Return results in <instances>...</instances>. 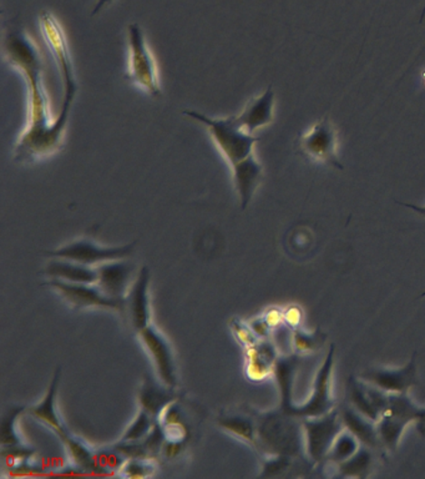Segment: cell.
Returning <instances> with one entry per match:
<instances>
[{
    "mask_svg": "<svg viewBox=\"0 0 425 479\" xmlns=\"http://www.w3.org/2000/svg\"><path fill=\"white\" fill-rule=\"evenodd\" d=\"M9 64L21 72L29 90V120L14 148L18 162H33L51 156L64 144L69 112L53 118L43 83V63L38 46L24 32L9 33L5 39Z\"/></svg>",
    "mask_w": 425,
    "mask_h": 479,
    "instance_id": "obj_1",
    "label": "cell"
},
{
    "mask_svg": "<svg viewBox=\"0 0 425 479\" xmlns=\"http://www.w3.org/2000/svg\"><path fill=\"white\" fill-rule=\"evenodd\" d=\"M258 449L270 455H288L308 459L305 455L302 419L282 409L261 415L257 419Z\"/></svg>",
    "mask_w": 425,
    "mask_h": 479,
    "instance_id": "obj_2",
    "label": "cell"
},
{
    "mask_svg": "<svg viewBox=\"0 0 425 479\" xmlns=\"http://www.w3.org/2000/svg\"><path fill=\"white\" fill-rule=\"evenodd\" d=\"M184 115L201 122L208 132L221 154L227 160L228 164L234 165L242 160L255 154V145L257 144V136L250 134L238 125L236 116L225 119L210 118V116L195 112L184 110Z\"/></svg>",
    "mask_w": 425,
    "mask_h": 479,
    "instance_id": "obj_3",
    "label": "cell"
},
{
    "mask_svg": "<svg viewBox=\"0 0 425 479\" xmlns=\"http://www.w3.org/2000/svg\"><path fill=\"white\" fill-rule=\"evenodd\" d=\"M129 68L125 79L144 89L152 98H160L161 86L158 64L151 49L146 43L144 33L139 24L132 23L128 28Z\"/></svg>",
    "mask_w": 425,
    "mask_h": 479,
    "instance_id": "obj_4",
    "label": "cell"
},
{
    "mask_svg": "<svg viewBox=\"0 0 425 479\" xmlns=\"http://www.w3.org/2000/svg\"><path fill=\"white\" fill-rule=\"evenodd\" d=\"M305 455L312 465H317L325 461L330 454L335 438L344 429L340 409H333L330 414L321 417L304 418Z\"/></svg>",
    "mask_w": 425,
    "mask_h": 479,
    "instance_id": "obj_5",
    "label": "cell"
},
{
    "mask_svg": "<svg viewBox=\"0 0 425 479\" xmlns=\"http://www.w3.org/2000/svg\"><path fill=\"white\" fill-rule=\"evenodd\" d=\"M418 412L420 407L411 402L410 395L390 394L387 409L377 424L383 448L397 451L405 427L417 421Z\"/></svg>",
    "mask_w": 425,
    "mask_h": 479,
    "instance_id": "obj_6",
    "label": "cell"
},
{
    "mask_svg": "<svg viewBox=\"0 0 425 479\" xmlns=\"http://www.w3.org/2000/svg\"><path fill=\"white\" fill-rule=\"evenodd\" d=\"M42 32L44 35L46 45L51 50L53 58L55 59L64 88V99L75 100L78 93V82L74 72V65L69 50L68 42L62 25L52 13L44 12L41 19Z\"/></svg>",
    "mask_w": 425,
    "mask_h": 479,
    "instance_id": "obj_7",
    "label": "cell"
},
{
    "mask_svg": "<svg viewBox=\"0 0 425 479\" xmlns=\"http://www.w3.org/2000/svg\"><path fill=\"white\" fill-rule=\"evenodd\" d=\"M333 365L334 345H331L327 357H325L324 364L321 365L317 375H315L314 388H312L310 397H308L304 404L292 405L285 411V414L304 419L321 417V415L330 414L331 411H333L335 401L331 395V378L332 372H333Z\"/></svg>",
    "mask_w": 425,
    "mask_h": 479,
    "instance_id": "obj_8",
    "label": "cell"
},
{
    "mask_svg": "<svg viewBox=\"0 0 425 479\" xmlns=\"http://www.w3.org/2000/svg\"><path fill=\"white\" fill-rule=\"evenodd\" d=\"M298 148L305 158L315 162L344 169L337 156V132L327 118L318 120L314 128L301 136Z\"/></svg>",
    "mask_w": 425,
    "mask_h": 479,
    "instance_id": "obj_9",
    "label": "cell"
},
{
    "mask_svg": "<svg viewBox=\"0 0 425 479\" xmlns=\"http://www.w3.org/2000/svg\"><path fill=\"white\" fill-rule=\"evenodd\" d=\"M134 246L135 242H132L125 246L108 248V246L95 244L92 240H78L54 251H48L46 255L53 259H69V261L79 262V264L92 266L126 259L134 251Z\"/></svg>",
    "mask_w": 425,
    "mask_h": 479,
    "instance_id": "obj_10",
    "label": "cell"
},
{
    "mask_svg": "<svg viewBox=\"0 0 425 479\" xmlns=\"http://www.w3.org/2000/svg\"><path fill=\"white\" fill-rule=\"evenodd\" d=\"M49 286L56 289L75 308H102L115 309L119 312L128 308L126 299L109 298L96 284H72V282L52 279Z\"/></svg>",
    "mask_w": 425,
    "mask_h": 479,
    "instance_id": "obj_11",
    "label": "cell"
},
{
    "mask_svg": "<svg viewBox=\"0 0 425 479\" xmlns=\"http://www.w3.org/2000/svg\"><path fill=\"white\" fill-rule=\"evenodd\" d=\"M347 395L352 407L378 424L388 406L390 394L361 378H350Z\"/></svg>",
    "mask_w": 425,
    "mask_h": 479,
    "instance_id": "obj_12",
    "label": "cell"
},
{
    "mask_svg": "<svg viewBox=\"0 0 425 479\" xmlns=\"http://www.w3.org/2000/svg\"><path fill=\"white\" fill-rule=\"evenodd\" d=\"M361 379L387 394H410V389L417 384V359L415 354L404 367L398 369H367L360 376Z\"/></svg>",
    "mask_w": 425,
    "mask_h": 479,
    "instance_id": "obj_13",
    "label": "cell"
},
{
    "mask_svg": "<svg viewBox=\"0 0 425 479\" xmlns=\"http://www.w3.org/2000/svg\"><path fill=\"white\" fill-rule=\"evenodd\" d=\"M139 336H140L142 344L148 349L149 354L151 355L162 385L175 388L178 386V377H176L174 357H172L170 346H169L164 336L151 325L139 331Z\"/></svg>",
    "mask_w": 425,
    "mask_h": 479,
    "instance_id": "obj_14",
    "label": "cell"
},
{
    "mask_svg": "<svg viewBox=\"0 0 425 479\" xmlns=\"http://www.w3.org/2000/svg\"><path fill=\"white\" fill-rule=\"evenodd\" d=\"M96 285L109 298L126 299L125 294L130 285L132 265L122 259L105 262L98 269Z\"/></svg>",
    "mask_w": 425,
    "mask_h": 479,
    "instance_id": "obj_15",
    "label": "cell"
},
{
    "mask_svg": "<svg viewBox=\"0 0 425 479\" xmlns=\"http://www.w3.org/2000/svg\"><path fill=\"white\" fill-rule=\"evenodd\" d=\"M234 184L240 199L241 209L245 210L250 205L256 190L264 179V168L255 154L248 156L240 162L231 165Z\"/></svg>",
    "mask_w": 425,
    "mask_h": 479,
    "instance_id": "obj_16",
    "label": "cell"
},
{
    "mask_svg": "<svg viewBox=\"0 0 425 479\" xmlns=\"http://www.w3.org/2000/svg\"><path fill=\"white\" fill-rule=\"evenodd\" d=\"M149 284H150V269L142 268L136 278L134 285L126 298V308L130 312L132 327L141 331L150 325V308H149Z\"/></svg>",
    "mask_w": 425,
    "mask_h": 479,
    "instance_id": "obj_17",
    "label": "cell"
},
{
    "mask_svg": "<svg viewBox=\"0 0 425 479\" xmlns=\"http://www.w3.org/2000/svg\"><path fill=\"white\" fill-rule=\"evenodd\" d=\"M275 112V92L271 86L264 94L251 100L240 114L235 115L238 125L254 135L258 129L271 124Z\"/></svg>",
    "mask_w": 425,
    "mask_h": 479,
    "instance_id": "obj_18",
    "label": "cell"
},
{
    "mask_svg": "<svg viewBox=\"0 0 425 479\" xmlns=\"http://www.w3.org/2000/svg\"><path fill=\"white\" fill-rule=\"evenodd\" d=\"M277 358V348L270 339H260L252 347L246 348V376L250 381H265L268 376L274 374Z\"/></svg>",
    "mask_w": 425,
    "mask_h": 479,
    "instance_id": "obj_19",
    "label": "cell"
},
{
    "mask_svg": "<svg viewBox=\"0 0 425 479\" xmlns=\"http://www.w3.org/2000/svg\"><path fill=\"white\" fill-rule=\"evenodd\" d=\"M61 368L56 369L54 377H53L51 385H49L48 391L39 402L38 405L29 409V414L36 419V421L42 422L48 425L53 432L61 437L62 441L64 442L69 437V432L66 431L64 425H63L61 417H59L58 412H56V395H58L59 382H61Z\"/></svg>",
    "mask_w": 425,
    "mask_h": 479,
    "instance_id": "obj_20",
    "label": "cell"
},
{
    "mask_svg": "<svg viewBox=\"0 0 425 479\" xmlns=\"http://www.w3.org/2000/svg\"><path fill=\"white\" fill-rule=\"evenodd\" d=\"M340 415L344 428L360 439L362 445L371 449L383 448L375 422L365 417L364 415H362L361 412H358L352 406L342 407Z\"/></svg>",
    "mask_w": 425,
    "mask_h": 479,
    "instance_id": "obj_21",
    "label": "cell"
},
{
    "mask_svg": "<svg viewBox=\"0 0 425 479\" xmlns=\"http://www.w3.org/2000/svg\"><path fill=\"white\" fill-rule=\"evenodd\" d=\"M172 389L168 386L156 384L151 377H145L144 382L139 392V402H140L142 411L151 415L155 421H159L162 412L172 402L176 401V397Z\"/></svg>",
    "mask_w": 425,
    "mask_h": 479,
    "instance_id": "obj_22",
    "label": "cell"
},
{
    "mask_svg": "<svg viewBox=\"0 0 425 479\" xmlns=\"http://www.w3.org/2000/svg\"><path fill=\"white\" fill-rule=\"evenodd\" d=\"M45 272L51 276V279H58L72 284L94 285L98 281V269L69 259H52L46 266Z\"/></svg>",
    "mask_w": 425,
    "mask_h": 479,
    "instance_id": "obj_23",
    "label": "cell"
},
{
    "mask_svg": "<svg viewBox=\"0 0 425 479\" xmlns=\"http://www.w3.org/2000/svg\"><path fill=\"white\" fill-rule=\"evenodd\" d=\"M301 355L278 356L274 367V375L277 381L281 395V409L287 411L294 404V382L295 371L300 366Z\"/></svg>",
    "mask_w": 425,
    "mask_h": 479,
    "instance_id": "obj_24",
    "label": "cell"
},
{
    "mask_svg": "<svg viewBox=\"0 0 425 479\" xmlns=\"http://www.w3.org/2000/svg\"><path fill=\"white\" fill-rule=\"evenodd\" d=\"M218 425L225 431L241 438L246 444L258 449L257 425L256 422L242 415H221L218 417Z\"/></svg>",
    "mask_w": 425,
    "mask_h": 479,
    "instance_id": "obj_25",
    "label": "cell"
},
{
    "mask_svg": "<svg viewBox=\"0 0 425 479\" xmlns=\"http://www.w3.org/2000/svg\"><path fill=\"white\" fill-rule=\"evenodd\" d=\"M337 469L340 472L341 477H368L371 474L372 469H373V455H372V449L362 445L360 451L353 457L337 464Z\"/></svg>",
    "mask_w": 425,
    "mask_h": 479,
    "instance_id": "obj_26",
    "label": "cell"
},
{
    "mask_svg": "<svg viewBox=\"0 0 425 479\" xmlns=\"http://www.w3.org/2000/svg\"><path fill=\"white\" fill-rule=\"evenodd\" d=\"M362 444L360 439L352 435L347 429H343L338 437L335 438L333 445H332L330 454H328L325 461H330L335 465L342 464V462L347 461L351 457H353L360 448Z\"/></svg>",
    "mask_w": 425,
    "mask_h": 479,
    "instance_id": "obj_27",
    "label": "cell"
},
{
    "mask_svg": "<svg viewBox=\"0 0 425 479\" xmlns=\"http://www.w3.org/2000/svg\"><path fill=\"white\" fill-rule=\"evenodd\" d=\"M25 411L24 406H12L3 414L2 424H0V444L2 447L22 445L15 431L16 419Z\"/></svg>",
    "mask_w": 425,
    "mask_h": 479,
    "instance_id": "obj_28",
    "label": "cell"
},
{
    "mask_svg": "<svg viewBox=\"0 0 425 479\" xmlns=\"http://www.w3.org/2000/svg\"><path fill=\"white\" fill-rule=\"evenodd\" d=\"M92 461H94L92 472L99 474H111L112 472L121 471L122 465L125 464L128 459L112 447L111 449L94 451Z\"/></svg>",
    "mask_w": 425,
    "mask_h": 479,
    "instance_id": "obj_29",
    "label": "cell"
},
{
    "mask_svg": "<svg viewBox=\"0 0 425 479\" xmlns=\"http://www.w3.org/2000/svg\"><path fill=\"white\" fill-rule=\"evenodd\" d=\"M324 339L325 335L320 328L315 329L314 332H305L301 328L292 329V347L295 349V354L297 355L315 351L321 347Z\"/></svg>",
    "mask_w": 425,
    "mask_h": 479,
    "instance_id": "obj_30",
    "label": "cell"
},
{
    "mask_svg": "<svg viewBox=\"0 0 425 479\" xmlns=\"http://www.w3.org/2000/svg\"><path fill=\"white\" fill-rule=\"evenodd\" d=\"M63 444L65 445L69 455L78 467L84 469V471L92 472L94 451L92 448H89L82 439L72 437V435H69Z\"/></svg>",
    "mask_w": 425,
    "mask_h": 479,
    "instance_id": "obj_31",
    "label": "cell"
},
{
    "mask_svg": "<svg viewBox=\"0 0 425 479\" xmlns=\"http://www.w3.org/2000/svg\"><path fill=\"white\" fill-rule=\"evenodd\" d=\"M156 422L150 415L146 414L145 411L139 412L136 415L134 422L129 425L126 429L124 435H122L121 441H142L150 434L152 427H154Z\"/></svg>",
    "mask_w": 425,
    "mask_h": 479,
    "instance_id": "obj_32",
    "label": "cell"
},
{
    "mask_svg": "<svg viewBox=\"0 0 425 479\" xmlns=\"http://www.w3.org/2000/svg\"><path fill=\"white\" fill-rule=\"evenodd\" d=\"M295 461H304V459H297L288 457V455H271V458L266 459L264 462V472L261 477H278L284 475L285 472L294 468Z\"/></svg>",
    "mask_w": 425,
    "mask_h": 479,
    "instance_id": "obj_33",
    "label": "cell"
},
{
    "mask_svg": "<svg viewBox=\"0 0 425 479\" xmlns=\"http://www.w3.org/2000/svg\"><path fill=\"white\" fill-rule=\"evenodd\" d=\"M154 472V465L150 459H128L121 468V475L128 478L150 477Z\"/></svg>",
    "mask_w": 425,
    "mask_h": 479,
    "instance_id": "obj_34",
    "label": "cell"
},
{
    "mask_svg": "<svg viewBox=\"0 0 425 479\" xmlns=\"http://www.w3.org/2000/svg\"><path fill=\"white\" fill-rule=\"evenodd\" d=\"M230 326L235 337L237 338L241 346H244L245 349L252 347V346L260 341L257 336L254 334V331H252L250 325L245 324L240 319H234Z\"/></svg>",
    "mask_w": 425,
    "mask_h": 479,
    "instance_id": "obj_35",
    "label": "cell"
},
{
    "mask_svg": "<svg viewBox=\"0 0 425 479\" xmlns=\"http://www.w3.org/2000/svg\"><path fill=\"white\" fill-rule=\"evenodd\" d=\"M250 327L254 334L257 336L258 339H265L270 337L272 328L268 324L267 319L264 318L252 319L250 322Z\"/></svg>",
    "mask_w": 425,
    "mask_h": 479,
    "instance_id": "obj_36",
    "label": "cell"
},
{
    "mask_svg": "<svg viewBox=\"0 0 425 479\" xmlns=\"http://www.w3.org/2000/svg\"><path fill=\"white\" fill-rule=\"evenodd\" d=\"M186 441H176V439H166L162 454L166 458L179 457L184 452Z\"/></svg>",
    "mask_w": 425,
    "mask_h": 479,
    "instance_id": "obj_37",
    "label": "cell"
},
{
    "mask_svg": "<svg viewBox=\"0 0 425 479\" xmlns=\"http://www.w3.org/2000/svg\"><path fill=\"white\" fill-rule=\"evenodd\" d=\"M302 312L298 308H290L285 309L284 312L285 324L292 329L298 328V325L301 324Z\"/></svg>",
    "mask_w": 425,
    "mask_h": 479,
    "instance_id": "obj_38",
    "label": "cell"
},
{
    "mask_svg": "<svg viewBox=\"0 0 425 479\" xmlns=\"http://www.w3.org/2000/svg\"><path fill=\"white\" fill-rule=\"evenodd\" d=\"M265 318L267 319L268 324L274 329L285 324L284 312L277 308H272L270 311L266 312Z\"/></svg>",
    "mask_w": 425,
    "mask_h": 479,
    "instance_id": "obj_39",
    "label": "cell"
},
{
    "mask_svg": "<svg viewBox=\"0 0 425 479\" xmlns=\"http://www.w3.org/2000/svg\"><path fill=\"white\" fill-rule=\"evenodd\" d=\"M415 425H417V431L420 432L421 437L425 438V408H420Z\"/></svg>",
    "mask_w": 425,
    "mask_h": 479,
    "instance_id": "obj_40",
    "label": "cell"
},
{
    "mask_svg": "<svg viewBox=\"0 0 425 479\" xmlns=\"http://www.w3.org/2000/svg\"><path fill=\"white\" fill-rule=\"evenodd\" d=\"M397 204L404 206V208L413 210V211L417 212V214L425 216V206L407 204V202H400V201H397Z\"/></svg>",
    "mask_w": 425,
    "mask_h": 479,
    "instance_id": "obj_41",
    "label": "cell"
},
{
    "mask_svg": "<svg viewBox=\"0 0 425 479\" xmlns=\"http://www.w3.org/2000/svg\"><path fill=\"white\" fill-rule=\"evenodd\" d=\"M111 2L112 0H98V2H96L94 10H92V15H98V13L101 12V10L104 8L105 5H108L109 3Z\"/></svg>",
    "mask_w": 425,
    "mask_h": 479,
    "instance_id": "obj_42",
    "label": "cell"
}]
</instances>
